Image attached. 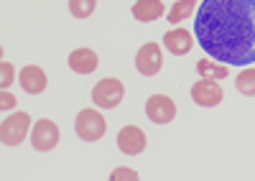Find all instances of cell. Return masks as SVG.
<instances>
[{
  "label": "cell",
  "instance_id": "obj_9",
  "mask_svg": "<svg viewBox=\"0 0 255 181\" xmlns=\"http://www.w3.org/2000/svg\"><path fill=\"white\" fill-rule=\"evenodd\" d=\"M145 146H148V138H145V133L138 125H125L118 133V148L125 156H138V153L145 151Z\"/></svg>",
  "mask_w": 255,
  "mask_h": 181
},
{
  "label": "cell",
  "instance_id": "obj_3",
  "mask_svg": "<svg viewBox=\"0 0 255 181\" xmlns=\"http://www.w3.org/2000/svg\"><path fill=\"white\" fill-rule=\"evenodd\" d=\"M125 97V85L115 77H105L92 87V102L100 110H115Z\"/></svg>",
  "mask_w": 255,
  "mask_h": 181
},
{
  "label": "cell",
  "instance_id": "obj_13",
  "mask_svg": "<svg viewBox=\"0 0 255 181\" xmlns=\"http://www.w3.org/2000/svg\"><path fill=\"white\" fill-rule=\"evenodd\" d=\"M166 13L163 0H135L133 3V18L140 23H153Z\"/></svg>",
  "mask_w": 255,
  "mask_h": 181
},
{
  "label": "cell",
  "instance_id": "obj_2",
  "mask_svg": "<svg viewBox=\"0 0 255 181\" xmlns=\"http://www.w3.org/2000/svg\"><path fill=\"white\" fill-rule=\"evenodd\" d=\"M31 130V115L28 112H10L3 123H0V143L13 148L26 140Z\"/></svg>",
  "mask_w": 255,
  "mask_h": 181
},
{
  "label": "cell",
  "instance_id": "obj_7",
  "mask_svg": "<svg viewBox=\"0 0 255 181\" xmlns=\"http://www.w3.org/2000/svg\"><path fill=\"white\" fill-rule=\"evenodd\" d=\"M163 67V49L158 44H143L135 54V69L143 77H156Z\"/></svg>",
  "mask_w": 255,
  "mask_h": 181
},
{
  "label": "cell",
  "instance_id": "obj_17",
  "mask_svg": "<svg viewBox=\"0 0 255 181\" xmlns=\"http://www.w3.org/2000/svg\"><path fill=\"white\" fill-rule=\"evenodd\" d=\"M97 8V0H69V13L74 18H79V21H84V18H90Z\"/></svg>",
  "mask_w": 255,
  "mask_h": 181
},
{
  "label": "cell",
  "instance_id": "obj_15",
  "mask_svg": "<svg viewBox=\"0 0 255 181\" xmlns=\"http://www.w3.org/2000/svg\"><path fill=\"white\" fill-rule=\"evenodd\" d=\"M194 5H197V0H174L171 10L166 13L168 23H181V21H189L191 13H194Z\"/></svg>",
  "mask_w": 255,
  "mask_h": 181
},
{
  "label": "cell",
  "instance_id": "obj_4",
  "mask_svg": "<svg viewBox=\"0 0 255 181\" xmlns=\"http://www.w3.org/2000/svg\"><path fill=\"white\" fill-rule=\"evenodd\" d=\"M105 130H108V123H105V117L102 112L87 107V110H82L74 120V133L82 138V140H87V143H95V140H100L105 135Z\"/></svg>",
  "mask_w": 255,
  "mask_h": 181
},
{
  "label": "cell",
  "instance_id": "obj_14",
  "mask_svg": "<svg viewBox=\"0 0 255 181\" xmlns=\"http://www.w3.org/2000/svg\"><path fill=\"white\" fill-rule=\"evenodd\" d=\"M197 74L199 79H215V82H220V79H227L230 77V67L222 64V62H215V59H199L197 62Z\"/></svg>",
  "mask_w": 255,
  "mask_h": 181
},
{
  "label": "cell",
  "instance_id": "obj_12",
  "mask_svg": "<svg viewBox=\"0 0 255 181\" xmlns=\"http://www.w3.org/2000/svg\"><path fill=\"white\" fill-rule=\"evenodd\" d=\"M97 67H100V56H97L92 49H87V46L74 49V51L69 54V69H72L74 74H92Z\"/></svg>",
  "mask_w": 255,
  "mask_h": 181
},
{
  "label": "cell",
  "instance_id": "obj_18",
  "mask_svg": "<svg viewBox=\"0 0 255 181\" xmlns=\"http://www.w3.org/2000/svg\"><path fill=\"white\" fill-rule=\"evenodd\" d=\"M15 82V69L10 62H0V87L8 90L10 85Z\"/></svg>",
  "mask_w": 255,
  "mask_h": 181
},
{
  "label": "cell",
  "instance_id": "obj_8",
  "mask_svg": "<svg viewBox=\"0 0 255 181\" xmlns=\"http://www.w3.org/2000/svg\"><path fill=\"white\" fill-rule=\"evenodd\" d=\"M191 99H194L199 107H217L225 99V90H222L220 82H215V79H199V82H194V87H191Z\"/></svg>",
  "mask_w": 255,
  "mask_h": 181
},
{
  "label": "cell",
  "instance_id": "obj_11",
  "mask_svg": "<svg viewBox=\"0 0 255 181\" xmlns=\"http://www.w3.org/2000/svg\"><path fill=\"white\" fill-rule=\"evenodd\" d=\"M18 85L23 87V92H28V94H41V92L46 90V85H49V77H46V72L41 69V67L28 64V67L20 69Z\"/></svg>",
  "mask_w": 255,
  "mask_h": 181
},
{
  "label": "cell",
  "instance_id": "obj_5",
  "mask_svg": "<svg viewBox=\"0 0 255 181\" xmlns=\"http://www.w3.org/2000/svg\"><path fill=\"white\" fill-rule=\"evenodd\" d=\"M59 125L49 117H41L33 123V130H31V146L38 151V153H49L56 148L59 143Z\"/></svg>",
  "mask_w": 255,
  "mask_h": 181
},
{
  "label": "cell",
  "instance_id": "obj_16",
  "mask_svg": "<svg viewBox=\"0 0 255 181\" xmlns=\"http://www.w3.org/2000/svg\"><path fill=\"white\" fill-rule=\"evenodd\" d=\"M235 87L245 97H255V67H243V72L235 77Z\"/></svg>",
  "mask_w": 255,
  "mask_h": 181
},
{
  "label": "cell",
  "instance_id": "obj_10",
  "mask_svg": "<svg viewBox=\"0 0 255 181\" xmlns=\"http://www.w3.org/2000/svg\"><path fill=\"white\" fill-rule=\"evenodd\" d=\"M191 46H194V36H191V31H186V28H171V31L163 33V49L168 54L186 56L191 51Z\"/></svg>",
  "mask_w": 255,
  "mask_h": 181
},
{
  "label": "cell",
  "instance_id": "obj_1",
  "mask_svg": "<svg viewBox=\"0 0 255 181\" xmlns=\"http://www.w3.org/2000/svg\"><path fill=\"white\" fill-rule=\"evenodd\" d=\"M202 51L227 67L255 64V0H202L194 18Z\"/></svg>",
  "mask_w": 255,
  "mask_h": 181
},
{
  "label": "cell",
  "instance_id": "obj_20",
  "mask_svg": "<svg viewBox=\"0 0 255 181\" xmlns=\"http://www.w3.org/2000/svg\"><path fill=\"white\" fill-rule=\"evenodd\" d=\"M15 105H18V99H15V94H13L10 90H3V92H0V110H3V112H10Z\"/></svg>",
  "mask_w": 255,
  "mask_h": 181
},
{
  "label": "cell",
  "instance_id": "obj_19",
  "mask_svg": "<svg viewBox=\"0 0 255 181\" xmlns=\"http://www.w3.org/2000/svg\"><path fill=\"white\" fill-rule=\"evenodd\" d=\"M138 181V171H133V169H125V166H120V169H115L113 174H110V181Z\"/></svg>",
  "mask_w": 255,
  "mask_h": 181
},
{
  "label": "cell",
  "instance_id": "obj_6",
  "mask_svg": "<svg viewBox=\"0 0 255 181\" xmlns=\"http://www.w3.org/2000/svg\"><path fill=\"white\" fill-rule=\"evenodd\" d=\"M145 115L156 125H168L176 117V102L166 94H151L145 99Z\"/></svg>",
  "mask_w": 255,
  "mask_h": 181
}]
</instances>
